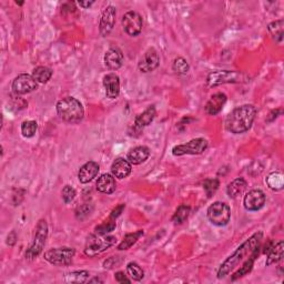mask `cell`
I'll use <instances>...</instances> for the list:
<instances>
[{"label": "cell", "instance_id": "1", "mask_svg": "<svg viewBox=\"0 0 284 284\" xmlns=\"http://www.w3.org/2000/svg\"><path fill=\"white\" fill-rule=\"evenodd\" d=\"M262 240H263V232L258 231L245 240L241 245H239L237 250L222 262L218 270V278H225L254 252L260 251Z\"/></svg>", "mask_w": 284, "mask_h": 284}, {"label": "cell", "instance_id": "2", "mask_svg": "<svg viewBox=\"0 0 284 284\" xmlns=\"http://www.w3.org/2000/svg\"><path fill=\"white\" fill-rule=\"evenodd\" d=\"M256 108L253 105H243L237 107L228 114L226 119V129L233 134L247 132L256 117Z\"/></svg>", "mask_w": 284, "mask_h": 284}, {"label": "cell", "instance_id": "3", "mask_svg": "<svg viewBox=\"0 0 284 284\" xmlns=\"http://www.w3.org/2000/svg\"><path fill=\"white\" fill-rule=\"evenodd\" d=\"M56 109L58 116L63 121L69 123H78L85 117V109L83 103L74 97H67L59 100Z\"/></svg>", "mask_w": 284, "mask_h": 284}, {"label": "cell", "instance_id": "4", "mask_svg": "<svg viewBox=\"0 0 284 284\" xmlns=\"http://www.w3.org/2000/svg\"><path fill=\"white\" fill-rule=\"evenodd\" d=\"M248 80L247 76L234 70H219L212 71L206 77V86L210 88L226 85V84H240Z\"/></svg>", "mask_w": 284, "mask_h": 284}, {"label": "cell", "instance_id": "5", "mask_svg": "<svg viewBox=\"0 0 284 284\" xmlns=\"http://www.w3.org/2000/svg\"><path fill=\"white\" fill-rule=\"evenodd\" d=\"M117 239L112 236H107V234H90L87 239L86 247H85V254L94 258V256L105 252L109 248L116 243Z\"/></svg>", "mask_w": 284, "mask_h": 284}, {"label": "cell", "instance_id": "6", "mask_svg": "<svg viewBox=\"0 0 284 284\" xmlns=\"http://www.w3.org/2000/svg\"><path fill=\"white\" fill-rule=\"evenodd\" d=\"M47 238H48V225L45 220H40L36 227V233L34 240H32L30 247L26 252L27 260L30 261L35 260L37 256L42 252L43 248H45Z\"/></svg>", "mask_w": 284, "mask_h": 284}, {"label": "cell", "instance_id": "7", "mask_svg": "<svg viewBox=\"0 0 284 284\" xmlns=\"http://www.w3.org/2000/svg\"><path fill=\"white\" fill-rule=\"evenodd\" d=\"M206 217L213 226L226 227L231 219V209L225 202L217 201L207 207Z\"/></svg>", "mask_w": 284, "mask_h": 284}, {"label": "cell", "instance_id": "8", "mask_svg": "<svg viewBox=\"0 0 284 284\" xmlns=\"http://www.w3.org/2000/svg\"><path fill=\"white\" fill-rule=\"evenodd\" d=\"M209 147V142L204 138H195L190 140L187 144L178 145L172 148V155L174 157H182L185 155L196 156L202 155Z\"/></svg>", "mask_w": 284, "mask_h": 284}, {"label": "cell", "instance_id": "9", "mask_svg": "<svg viewBox=\"0 0 284 284\" xmlns=\"http://www.w3.org/2000/svg\"><path fill=\"white\" fill-rule=\"evenodd\" d=\"M76 251L74 248L62 247V248H54L48 250L43 254V258L47 262L53 265H69L73 262Z\"/></svg>", "mask_w": 284, "mask_h": 284}, {"label": "cell", "instance_id": "10", "mask_svg": "<svg viewBox=\"0 0 284 284\" xmlns=\"http://www.w3.org/2000/svg\"><path fill=\"white\" fill-rule=\"evenodd\" d=\"M12 88L16 95H27L37 90L38 83L32 76L21 74L14 79Z\"/></svg>", "mask_w": 284, "mask_h": 284}, {"label": "cell", "instance_id": "11", "mask_svg": "<svg viewBox=\"0 0 284 284\" xmlns=\"http://www.w3.org/2000/svg\"><path fill=\"white\" fill-rule=\"evenodd\" d=\"M122 28L124 32L130 37L138 36L142 30V17L136 12H128L122 16L121 19Z\"/></svg>", "mask_w": 284, "mask_h": 284}, {"label": "cell", "instance_id": "12", "mask_svg": "<svg viewBox=\"0 0 284 284\" xmlns=\"http://www.w3.org/2000/svg\"><path fill=\"white\" fill-rule=\"evenodd\" d=\"M265 194L260 189H253L244 195L243 199V206L244 209L250 212L259 211L265 204Z\"/></svg>", "mask_w": 284, "mask_h": 284}, {"label": "cell", "instance_id": "13", "mask_svg": "<svg viewBox=\"0 0 284 284\" xmlns=\"http://www.w3.org/2000/svg\"><path fill=\"white\" fill-rule=\"evenodd\" d=\"M116 18H117V10L116 7L108 6L102 12L100 23H99V31L102 37H108L111 34V31L116 25Z\"/></svg>", "mask_w": 284, "mask_h": 284}, {"label": "cell", "instance_id": "14", "mask_svg": "<svg viewBox=\"0 0 284 284\" xmlns=\"http://www.w3.org/2000/svg\"><path fill=\"white\" fill-rule=\"evenodd\" d=\"M160 64V57L159 53L155 48H149L144 56L141 57L140 61L138 63V68L144 74H148L155 71Z\"/></svg>", "mask_w": 284, "mask_h": 284}, {"label": "cell", "instance_id": "15", "mask_svg": "<svg viewBox=\"0 0 284 284\" xmlns=\"http://www.w3.org/2000/svg\"><path fill=\"white\" fill-rule=\"evenodd\" d=\"M103 60H105V64L109 69L118 70L119 68L122 67L124 61L123 52L118 47H111L106 51Z\"/></svg>", "mask_w": 284, "mask_h": 284}, {"label": "cell", "instance_id": "16", "mask_svg": "<svg viewBox=\"0 0 284 284\" xmlns=\"http://www.w3.org/2000/svg\"><path fill=\"white\" fill-rule=\"evenodd\" d=\"M227 100L228 97L226 94H223V92H217V94L212 95L204 107L205 113L207 116H217L218 113L221 112Z\"/></svg>", "mask_w": 284, "mask_h": 284}, {"label": "cell", "instance_id": "17", "mask_svg": "<svg viewBox=\"0 0 284 284\" xmlns=\"http://www.w3.org/2000/svg\"><path fill=\"white\" fill-rule=\"evenodd\" d=\"M103 87L109 99H116L120 95V79L116 74H108L103 77Z\"/></svg>", "mask_w": 284, "mask_h": 284}, {"label": "cell", "instance_id": "18", "mask_svg": "<svg viewBox=\"0 0 284 284\" xmlns=\"http://www.w3.org/2000/svg\"><path fill=\"white\" fill-rule=\"evenodd\" d=\"M99 170H100V167L95 161H89V162L85 163V165L79 169V172H78V179H79L80 183L86 184V183L91 182L92 180L98 176Z\"/></svg>", "mask_w": 284, "mask_h": 284}, {"label": "cell", "instance_id": "19", "mask_svg": "<svg viewBox=\"0 0 284 284\" xmlns=\"http://www.w3.org/2000/svg\"><path fill=\"white\" fill-rule=\"evenodd\" d=\"M150 154H151V151L148 147L139 146V147H135V148L133 149H131L128 152L127 160L131 163V165L139 166L141 165V163H144L148 160Z\"/></svg>", "mask_w": 284, "mask_h": 284}, {"label": "cell", "instance_id": "20", "mask_svg": "<svg viewBox=\"0 0 284 284\" xmlns=\"http://www.w3.org/2000/svg\"><path fill=\"white\" fill-rule=\"evenodd\" d=\"M131 170H132V165L124 158H118L111 166L112 176L120 180L127 178L131 173Z\"/></svg>", "mask_w": 284, "mask_h": 284}, {"label": "cell", "instance_id": "21", "mask_svg": "<svg viewBox=\"0 0 284 284\" xmlns=\"http://www.w3.org/2000/svg\"><path fill=\"white\" fill-rule=\"evenodd\" d=\"M96 188L101 193L111 194L117 189L116 179H114L112 174L103 173L99 178H98L97 182H96Z\"/></svg>", "mask_w": 284, "mask_h": 284}, {"label": "cell", "instance_id": "22", "mask_svg": "<svg viewBox=\"0 0 284 284\" xmlns=\"http://www.w3.org/2000/svg\"><path fill=\"white\" fill-rule=\"evenodd\" d=\"M157 117V110L155 106H150L148 109H146V110L140 113L139 116H136L134 119V123H133V127L136 130H141L144 129L145 127H148L149 124H151L154 122L155 118Z\"/></svg>", "mask_w": 284, "mask_h": 284}, {"label": "cell", "instance_id": "23", "mask_svg": "<svg viewBox=\"0 0 284 284\" xmlns=\"http://www.w3.org/2000/svg\"><path fill=\"white\" fill-rule=\"evenodd\" d=\"M283 254H284V242L278 241L277 243L273 244L271 249L267 252V256H266V261H265V265L270 266L272 264L278 263L282 259H283Z\"/></svg>", "mask_w": 284, "mask_h": 284}, {"label": "cell", "instance_id": "24", "mask_svg": "<svg viewBox=\"0 0 284 284\" xmlns=\"http://www.w3.org/2000/svg\"><path fill=\"white\" fill-rule=\"evenodd\" d=\"M248 183L243 178H237L234 179L232 182L228 184L227 187V193L229 198L236 199L239 195H241L245 190H247Z\"/></svg>", "mask_w": 284, "mask_h": 284}, {"label": "cell", "instance_id": "25", "mask_svg": "<svg viewBox=\"0 0 284 284\" xmlns=\"http://www.w3.org/2000/svg\"><path fill=\"white\" fill-rule=\"evenodd\" d=\"M258 255H259V251H256V252H254L252 255H251L247 261H244L243 264L240 266V269L237 272H234V274L232 276V281H236L237 278H240V277L249 274V273L253 269L254 261L256 260V258H258Z\"/></svg>", "mask_w": 284, "mask_h": 284}, {"label": "cell", "instance_id": "26", "mask_svg": "<svg viewBox=\"0 0 284 284\" xmlns=\"http://www.w3.org/2000/svg\"><path fill=\"white\" fill-rule=\"evenodd\" d=\"M267 30H269L273 40L277 43H282L284 35V23L282 19L272 21L269 27H267Z\"/></svg>", "mask_w": 284, "mask_h": 284}, {"label": "cell", "instance_id": "27", "mask_svg": "<svg viewBox=\"0 0 284 284\" xmlns=\"http://www.w3.org/2000/svg\"><path fill=\"white\" fill-rule=\"evenodd\" d=\"M88 271H74L64 274L65 283H87L90 280Z\"/></svg>", "mask_w": 284, "mask_h": 284}, {"label": "cell", "instance_id": "28", "mask_svg": "<svg viewBox=\"0 0 284 284\" xmlns=\"http://www.w3.org/2000/svg\"><path fill=\"white\" fill-rule=\"evenodd\" d=\"M32 77L36 79L37 83L39 84H47L52 77V70L45 65L37 67L32 71Z\"/></svg>", "mask_w": 284, "mask_h": 284}, {"label": "cell", "instance_id": "29", "mask_svg": "<svg viewBox=\"0 0 284 284\" xmlns=\"http://www.w3.org/2000/svg\"><path fill=\"white\" fill-rule=\"evenodd\" d=\"M144 236V231L139 230L134 233H129L127 236L124 237V239L122 240L121 242L119 243L118 245V250L119 251H125V250H129L131 247H132L133 244L136 243V241L140 239V237Z\"/></svg>", "mask_w": 284, "mask_h": 284}, {"label": "cell", "instance_id": "30", "mask_svg": "<svg viewBox=\"0 0 284 284\" xmlns=\"http://www.w3.org/2000/svg\"><path fill=\"white\" fill-rule=\"evenodd\" d=\"M265 182L271 190L273 191H280L283 189L284 181H283V176L281 172H272L267 176Z\"/></svg>", "mask_w": 284, "mask_h": 284}, {"label": "cell", "instance_id": "31", "mask_svg": "<svg viewBox=\"0 0 284 284\" xmlns=\"http://www.w3.org/2000/svg\"><path fill=\"white\" fill-rule=\"evenodd\" d=\"M191 212V207L187 204H181L180 205L177 211L174 212V215L172 217V222L174 225H182V223L188 219Z\"/></svg>", "mask_w": 284, "mask_h": 284}, {"label": "cell", "instance_id": "32", "mask_svg": "<svg viewBox=\"0 0 284 284\" xmlns=\"http://www.w3.org/2000/svg\"><path fill=\"white\" fill-rule=\"evenodd\" d=\"M172 69L178 75H187L190 71V64L189 62L182 57H178L173 60Z\"/></svg>", "mask_w": 284, "mask_h": 284}, {"label": "cell", "instance_id": "33", "mask_svg": "<svg viewBox=\"0 0 284 284\" xmlns=\"http://www.w3.org/2000/svg\"><path fill=\"white\" fill-rule=\"evenodd\" d=\"M128 275L134 281H141L145 277V272L141 269V266L135 262H130L127 265Z\"/></svg>", "mask_w": 284, "mask_h": 284}, {"label": "cell", "instance_id": "34", "mask_svg": "<svg viewBox=\"0 0 284 284\" xmlns=\"http://www.w3.org/2000/svg\"><path fill=\"white\" fill-rule=\"evenodd\" d=\"M38 129V123L34 120H27L24 121L21 124V134H23L25 138H31L34 136L36 131Z\"/></svg>", "mask_w": 284, "mask_h": 284}, {"label": "cell", "instance_id": "35", "mask_svg": "<svg viewBox=\"0 0 284 284\" xmlns=\"http://www.w3.org/2000/svg\"><path fill=\"white\" fill-rule=\"evenodd\" d=\"M219 185L220 182L217 178H209L205 180L203 182V190L207 195V198H211V196L217 192V190L219 189Z\"/></svg>", "mask_w": 284, "mask_h": 284}, {"label": "cell", "instance_id": "36", "mask_svg": "<svg viewBox=\"0 0 284 284\" xmlns=\"http://www.w3.org/2000/svg\"><path fill=\"white\" fill-rule=\"evenodd\" d=\"M94 210V206L89 203H85L79 205L77 209H76V217H77L78 220H85L87 217L90 216V213Z\"/></svg>", "mask_w": 284, "mask_h": 284}, {"label": "cell", "instance_id": "37", "mask_svg": "<svg viewBox=\"0 0 284 284\" xmlns=\"http://www.w3.org/2000/svg\"><path fill=\"white\" fill-rule=\"evenodd\" d=\"M61 195H62V200H63L64 203L69 204L76 199L77 192H76L75 188L71 187V185H65V187L61 191Z\"/></svg>", "mask_w": 284, "mask_h": 284}, {"label": "cell", "instance_id": "38", "mask_svg": "<svg viewBox=\"0 0 284 284\" xmlns=\"http://www.w3.org/2000/svg\"><path fill=\"white\" fill-rule=\"evenodd\" d=\"M116 229V220L109 219L108 222H103L102 225L98 226L96 228V233L98 234H107L109 232H112Z\"/></svg>", "mask_w": 284, "mask_h": 284}, {"label": "cell", "instance_id": "39", "mask_svg": "<svg viewBox=\"0 0 284 284\" xmlns=\"http://www.w3.org/2000/svg\"><path fill=\"white\" fill-rule=\"evenodd\" d=\"M119 263H120V260L118 256H111V258H109L103 262V267H105V269H112L113 266L118 265Z\"/></svg>", "mask_w": 284, "mask_h": 284}, {"label": "cell", "instance_id": "40", "mask_svg": "<svg viewBox=\"0 0 284 284\" xmlns=\"http://www.w3.org/2000/svg\"><path fill=\"white\" fill-rule=\"evenodd\" d=\"M114 280H116L118 283H130L131 282L130 278H128V276L121 271H119L116 273V274H114Z\"/></svg>", "mask_w": 284, "mask_h": 284}, {"label": "cell", "instance_id": "41", "mask_svg": "<svg viewBox=\"0 0 284 284\" xmlns=\"http://www.w3.org/2000/svg\"><path fill=\"white\" fill-rule=\"evenodd\" d=\"M124 209V204H120L119 206H117L116 209H114L112 212H111V215H110V218L109 219H111V220H116L117 218L121 215L122 211Z\"/></svg>", "mask_w": 284, "mask_h": 284}, {"label": "cell", "instance_id": "42", "mask_svg": "<svg viewBox=\"0 0 284 284\" xmlns=\"http://www.w3.org/2000/svg\"><path fill=\"white\" fill-rule=\"evenodd\" d=\"M17 240H18L17 234H16L15 231H12L7 237V244L9 245V247H14L16 242H17Z\"/></svg>", "mask_w": 284, "mask_h": 284}, {"label": "cell", "instance_id": "43", "mask_svg": "<svg viewBox=\"0 0 284 284\" xmlns=\"http://www.w3.org/2000/svg\"><path fill=\"white\" fill-rule=\"evenodd\" d=\"M281 113V109H276V110H273L269 116H267L266 118V121L267 122H272V121H274V119H276L278 117V114Z\"/></svg>", "mask_w": 284, "mask_h": 284}, {"label": "cell", "instance_id": "44", "mask_svg": "<svg viewBox=\"0 0 284 284\" xmlns=\"http://www.w3.org/2000/svg\"><path fill=\"white\" fill-rule=\"evenodd\" d=\"M79 6L81 7V8H84V9H87V8H89V7H91L92 5L95 4V2H78L77 3Z\"/></svg>", "mask_w": 284, "mask_h": 284}, {"label": "cell", "instance_id": "45", "mask_svg": "<svg viewBox=\"0 0 284 284\" xmlns=\"http://www.w3.org/2000/svg\"><path fill=\"white\" fill-rule=\"evenodd\" d=\"M88 282H89V283H92V282H100V283H102L103 281L101 280V278H99V277H94V278H91V280H89Z\"/></svg>", "mask_w": 284, "mask_h": 284}, {"label": "cell", "instance_id": "46", "mask_svg": "<svg viewBox=\"0 0 284 284\" xmlns=\"http://www.w3.org/2000/svg\"><path fill=\"white\" fill-rule=\"evenodd\" d=\"M16 4L19 5V6H23V5H24V3H18V2H17V3H16Z\"/></svg>", "mask_w": 284, "mask_h": 284}]
</instances>
